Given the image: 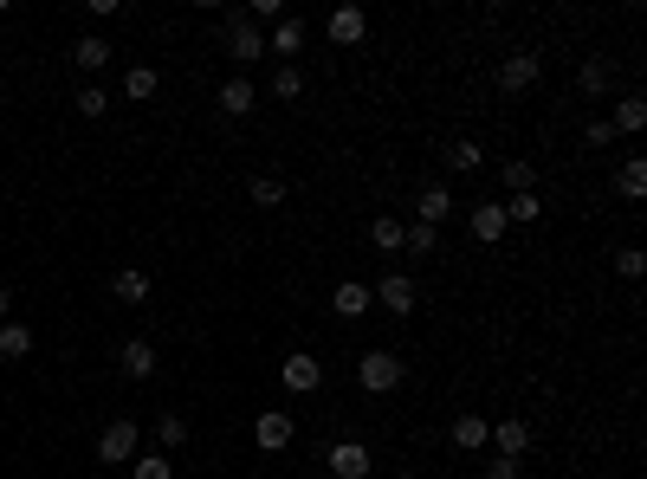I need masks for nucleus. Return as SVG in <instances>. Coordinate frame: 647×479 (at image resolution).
Returning a JSON list of instances; mask_svg holds the SVG:
<instances>
[{"mask_svg":"<svg viewBox=\"0 0 647 479\" xmlns=\"http://www.w3.org/2000/svg\"><path fill=\"white\" fill-rule=\"evenodd\" d=\"M402 357H395V350H363V357H356V382H363L369 395H389V389H402Z\"/></svg>","mask_w":647,"mask_h":479,"instance_id":"f257e3e1","label":"nucleus"},{"mask_svg":"<svg viewBox=\"0 0 647 479\" xmlns=\"http://www.w3.org/2000/svg\"><path fill=\"white\" fill-rule=\"evenodd\" d=\"M538 78H544V59H538V52L518 46V52H505V59H499V91H505V98H525Z\"/></svg>","mask_w":647,"mask_h":479,"instance_id":"f03ea898","label":"nucleus"},{"mask_svg":"<svg viewBox=\"0 0 647 479\" xmlns=\"http://www.w3.org/2000/svg\"><path fill=\"white\" fill-rule=\"evenodd\" d=\"M324 467L337 479H369V473H376V454H369L363 441H330L324 447Z\"/></svg>","mask_w":647,"mask_h":479,"instance_id":"7ed1b4c3","label":"nucleus"},{"mask_svg":"<svg viewBox=\"0 0 647 479\" xmlns=\"http://www.w3.org/2000/svg\"><path fill=\"white\" fill-rule=\"evenodd\" d=\"M279 382H285L292 395H318V389H324V363L311 357V350H292V357L279 363Z\"/></svg>","mask_w":647,"mask_h":479,"instance_id":"20e7f679","label":"nucleus"},{"mask_svg":"<svg viewBox=\"0 0 647 479\" xmlns=\"http://www.w3.org/2000/svg\"><path fill=\"white\" fill-rule=\"evenodd\" d=\"M227 59H240V65L266 59V33H259L246 13H227Z\"/></svg>","mask_w":647,"mask_h":479,"instance_id":"39448f33","label":"nucleus"},{"mask_svg":"<svg viewBox=\"0 0 647 479\" xmlns=\"http://www.w3.org/2000/svg\"><path fill=\"white\" fill-rule=\"evenodd\" d=\"M492 454H505V460H525L531 454V421L525 415H499V421H492Z\"/></svg>","mask_w":647,"mask_h":479,"instance_id":"423d86ee","label":"nucleus"},{"mask_svg":"<svg viewBox=\"0 0 647 479\" xmlns=\"http://www.w3.org/2000/svg\"><path fill=\"white\" fill-rule=\"evenodd\" d=\"M136 441H143V434H136V421H110V428L98 434V460H104V467H130V460H136Z\"/></svg>","mask_w":647,"mask_h":479,"instance_id":"0eeeda50","label":"nucleus"},{"mask_svg":"<svg viewBox=\"0 0 647 479\" xmlns=\"http://www.w3.org/2000/svg\"><path fill=\"white\" fill-rule=\"evenodd\" d=\"M369 298H376L382 311H395V318H408V311H415V279H408V272H382V279L369 285Z\"/></svg>","mask_w":647,"mask_h":479,"instance_id":"6e6552de","label":"nucleus"},{"mask_svg":"<svg viewBox=\"0 0 647 479\" xmlns=\"http://www.w3.org/2000/svg\"><path fill=\"white\" fill-rule=\"evenodd\" d=\"M324 33H330V46L350 52V46H363V39H369V13H363V7H337V13L324 20Z\"/></svg>","mask_w":647,"mask_h":479,"instance_id":"1a4fd4ad","label":"nucleus"},{"mask_svg":"<svg viewBox=\"0 0 647 479\" xmlns=\"http://www.w3.org/2000/svg\"><path fill=\"white\" fill-rule=\"evenodd\" d=\"M266 52L279 65H298V52H305V20H298V13H285V20L266 33Z\"/></svg>","mask_w":647,"mask_h":479,"instance_id":"9d476101","label":"nucleus"},{"mask_svg":"<svg viewBox=\"0 0 647 479\" xmlns=\"http://www.w3.org/2000/svg\"><path fill=\"white\" fill-rule=\"evenodd\" d=\"M505 227H512V221H505V201H479V208L466 214V234H473L479 246H499Z\"/></svg>","mask_w":647,"mask_h":479,"instance_id":"9b49d317","label":"nucleus"},{"mask_svg":"<svg viewBox=\"0 0 647 479\" xmlns=\"http://www.w3.org/2000/svg\"><path fill=\"white\" fill-rule=\"evenodd\" d=\"M447 441H453V454H486V441H492V421H486V415H453Z\"/></svg>","mask_w":647,"mask_h":479,"instance_id":"f8f14e48","label":"nucleus"},{"mask_svg":"<svg viewBox=\"0 0 647 479\" xmlns=\"http://www.w3.org/2000/svg\"><path fill=\"white\" fill-rule=\"evenodd\" d=\"M447 214H453V188H447V182H428V188L415 195V221H421V227H440Z\"/></svg>","mask_w":647,"mask_h":479,"instance_id":"ddd939ff","label":"nucleus"},{"mask_svg":"<svg viewBox=\"0 0 647 479\" xmlns=\"http://www.w3.org/2000/svg\"><path fill=\"white\" fill-rule=\"evenodd\" d=\"M292 434H298V421H292V415H259V421H253V441L266 447V454L292 447Z\"/></svg>","mask_w":647,"mask_h":479,"instance_id":"4468645a","label":"nucleus"},{"mask_svg":"<svg viewBox=\"0 0 647 479\" xmlns=\"http://www.w3.org/2000/svg\"><path fill=\"white\" fill-rule=\"evenodd\" d=\"M117 369H123L130 382H149V376H156V350H149L143 337H130V344L117 350Z\"/></svg>","mask_w":647,"mask_h":479,"instance_id":"2eb2a0df","label":"nucleus"},{"mask_svg":"<svg viewBox=\"0 0 647 479\" xmlns=\"http://www.w3.org/2000/svg\"><path fill=\"white\" fill-rule=\"evenodd\" d=\"M220 111H227V117H253L259 111L253 78H227V85H220Z\"/></svg>","mask_w":647,"mask_h":479,"instance_id":"dca6fc26","label":"nucleus"},{"mask_svg":"<svg viewBox=\"0 0 647 479\" xmlns=\"http://www.w3.org/2000/svg\"><path fill=\"white\" fill-rule=\"evenodd\" d=\"M110 292H117V305H143V298L156 292V279H149L143 266H123L117 279H110Z\"/></svg>","mask_w":647,"mask_h":479,"instance_id":"f3484780","label":"nucleus"},{"mask_svg":"<svg viewBox=\"0 0 647 479\" xmlns=\"http://www.w3.org/2000/svg\"><path fill=\"white\" fill-rule=\"evenodd\" d=\"M369 305H376V298H369V285H363V279H343L337 292H330V311H337V318H363Z\"/></svg>","mask_w":647,"mask_h":479,"instance_id":"a211bd4d","label":"nucleus"},{"mask_svg":"<svg viewBox=\"0 0 647 479\" xmlns=\"http://www.w3.org/2000/svg\"><path fill=\"white\" fill-rule=\"evenodd\" d=\"M26 357H33V331L20 318H7L0 324V363H26Z\"/></svg>","mask_w":647,"mask_h":479,"instance_id":"6ab92c4d","label":"nucleus"},{"mask_svg":"<svg viewBox=\"0 0 647 479\" xmlns=\"http://www.w3.org/2000/svg\"><path fill=\"white\" fill-rule=\"evenodd\" d=\"M609 130H615V136H635V130H647V98H641V91H628V98L615 104Z\"/></svg>","mask_w":647,"mask_h":479,"instance_id":"aec40b11","label":"nucleus"},{"mask_svg":"<svg viewBox=\"0 0 647 479\" xmlns=\"http://www.w3.org/2000/svg\"><path fill=\"white\" fill-rule=\"evenodd\" d=\"M110 52H117V46H110V39H98V33H85V39H78V46H72V59H78V72H104V65H110Z\"/></svg>","mask_w":647,"mask_h":479,"instance_id":"412c9836","label":"nucleus"},{"mask_svg":"<svg viewBox=\"0 0 647 479\" xmlns=\"http://www.w3.org/2000/svg\"><path fill=\"white\" fill-rule=\"evenodd\" d=\"M156 91H162L156 65H130V72H123V98H130V104H149Z\"/></svg>","mask_w":647,"mask_h":479,"instance_id":"4be33fe9","label":"nucleus"},{"mask_svg":"<svg viewBox=\"0 0 647 479\" xmlns=\"http://www.w3.org/2000/svg\"><path fill=\"white\" fill-rule=\"evenodd\" d=\"M479 162H486V149H479L473 136H453V143H447V169H453V175H473Z\"/></svg>","mask_w":647,"mask_h":479,"instance_id":"5701e85b","label":"nucleus"},{"mask_svg":"<svg viewBox=\"0 0 647 479\" xmlns=\"http://www.w3.org/2000/svg\"><path fill=\"white\" fill-rule=\"evenodd\" d=\"M505 221H518V227H538V221H544V195H538V188L512 195V201H505Z\"/></svg>","mask_w":647,"mask_h":479,"instance_id":"b1692460","label":"nucleus"},{"mask_svg":"<svg viewBox=\"0 0 647 479\" xmlns=\"http://www.w3.org/2000/svg\"><path fill=\"white\" fill-rule=\"evenodd\" d=\"M402 234H408V221H395V214H376V221H369L376 253H402Z\"/></svg>","mask_w":647,"mask_h":479,"instance_id":"393cba45","label":"nucleus"},{"mask_svg":"<svg viewBox=\"0 0 647 479\" xmlns=\"http://www.w3.org/2000/svg\"><path fill=\"white\" fill-rule=\"evenodd\" d=\"M615 188H622L628 201H641V195H647V162H641V156H628L622 169H615Z\"/></svg>","mask_w":647,"mask_h":479,"instance_id":"a878e982","label":"nucleus"},{"mask_svg":"<svg viewBox=\"0 0 647 479\" xmlns=\"http://www.w3.org/2000/svg\"><path fill=\"white\" fill-rule=\"evenodd\" d=\"M246 201H253V208H279L285 182H279V175H253V182H246Z\"/></svg>","mask_w":647,"mask_h":479,"instance_id":"bb28decb","label":"nucleus"},{"mask_svg":"<svg viewBox=\"0 0 647 479\" xmlns=\"http://www.w3.org/2000/svg\"><path fill=\"white\" fill-rule=\"evenodd\" d=\"M272 98H305V65H279V72H272Z\"/></svg>","mask_w":647,"mask_h":479,"instance_id":"cd10ccee","label":"nucleus"},{"mask_svg":"<svg viewBox=\"0 0 647 479\" xmlns=\"http://www.w3.org/2000/svg\"><path fill=\"white\" fill-rule=\"evenodd\" d=\"M130 479H175V460L169 454H136L130 460Z\"/></svg>","mask_w":647,"mask_h":479,"instance_id":"c85d7f7f","label":"nucleus"},{"mask_svg":"<svg viewBox=\"0 0 647 479\" xmlns=\"http://www.w3.org/2000/svg\"><path fill=\"white\" fill-rule=\"evenodd\" d=\"M188 434H195V428H188V415H156V441L162 447H188Z\"/></svg>","mask_w":647,"mask_h":479,"instance_id":"c756f323","label":"nucleus"},{"mask_svg":"<svg viewBox=\"0 0 647 479\" xmlns=\"http://www.w3.org/2000/svg\"><path fill=\"white\" fill-rule=\"evenodd\" d=\"M576 85H583L589 98H602V91H609V59H583V72H576Z\"/></svg>","mask_w":647,"mask_h":479,"instance_id":"7c9ffc66","label":"nucleus"},{"mask_svg":"<svg viewBox=\"0 0 647 479\" xmlns=\"http://www.w3.org/2000/svg\"><path fill=\"white\" fill-rule=\"evenodd\" d=\"M402 253H440V227H408V234H402Z\"/></svg>","mask_w":647,"mask_h":479,"instance_id":"2f4dec72","label":"nucleus"},{"mask_svg":"<svg viewBox=\"0 0 647 479\" xmlns=\"http://www.w3.org/2000/svg\"><path fill=\"white\" fill-rule=\"evenodd\" d=\"M72 104H78V117H104V111H110V91H98V85H85V91H78Z\"/></svg>","mask_w":647,"mask_h":479,"instance_id":"473e14b6","label":"nucleus"},{"mask_svg":"<svg viewBox=\"0 0 647 479\" xmlns=\"http://www.w3.org/2000/svg\"><path fill=\"white\" fill-rule=\"evenodd\" d=\"M505 188H512V195L538 188V169H531V162H505Z\"/></svg>","mask_w":647,"mask_h":479,"instance_id":"72a5a7b5","label":"nucleus"},{"mask_svg":"<svg viewBox=\"0 0 647 479\" xmlns=\"http://www.w3.org/2000/svg\"><path fill=\"white\" fill-rule=\"evenodd\" d=\"M615 272H622V279H641V272H647V253H641V246H622V253H615Z\"/></svg>","mask_w":647,"mask_h":479,"instance_id":"f704fd0d","label":"nucleus"},{"mask_svg":"<svg viewBox=\"0 0 647 479\" xmlns=\"http://www.w3.org/2000/svg\"><path fill=\"white\" fill-rule=\"evenodd\" d=\"M518 473H525V460H505V454L486 460V479H518Z\"/></svg>","mask_w":647,"mask_h":479,"instance_id":"c9c22d12","label":"nucleus"},{"mask_svg":"<svg viewBox=\"0 0 647 479\" xmlns=\"http://www.w3.org/2000/svg\"><path fill=\"white\" fill-rule=\"evenodd\" d=\"M583 136H589V149H609V136H615V130H609V117H589V130H583Z\"/></svg>","mask_w":647,"mask_h":479,"instance_id":"e433bc0d","label":"nucleus"},{"mask_svg":"<svg viewBox=\"0 0 647 479\" xmlns=\"http://www.w3.org/2000/svg\"><path fill=\"white\" fill-rule=\"evenodd\" d=\"M7 311H13V292H7V285H0V324H7Z\"/></svg>","mask_w":647,"mask_h":479,"instance_id":"4c0bfd02","label":"nucleus"}]
</instances>
